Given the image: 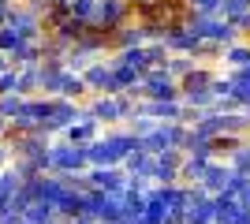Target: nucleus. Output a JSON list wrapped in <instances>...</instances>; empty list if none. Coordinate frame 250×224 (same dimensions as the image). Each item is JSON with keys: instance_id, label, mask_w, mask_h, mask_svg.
<instances>
[{"instance_id": "f257e3e1", "label": "nucleus", "mask_w": 250, "mask_h": 224, "mask_svg": "<svg viewBox=\"0 0 250 224\" xmlns=\"http://www.w3.org/2000/svg\"><path fill=\"white\" fill-rule=\"evenodd\" d=\"M138 149V139L131 131H104V139L97 135L86 153H90V168H112V164H124V157Z\"/></svg>"}, {"instance_id": "f03ea898", "label": "nucleus", "mask_w": 250, "mask_h": 224, "mask_svg": "<svg viewBox=\"0 0 250 224\" xmlns=\"http://www.w3.org/2000/svg\"><path fill=\"white\" fill-rule=\"evenodd\" d=\"M135 15V8L127 0H97L94 4V15H90V30L97 34H116L120 26H127Z\"/></svg>"}, {"instance_id": "7ed1b4c3", "label": "nucleus", "mask_w": 250, "mask_h": 224, "mask_svg": "<svg viewBox=\"0 0 250 224\" xmlns=\"http://www.w3.org/2000/svg\"><path fill=\"white\" fill-rule=\"evenodd\" d=\"M49 161H52V172H56V176H86V168H90L86 146H75V142L49 146Z\"/></svg>"}, {"instance_id": "20e7f679", "label": "nucleus", "mask_w": 250, "mask_h": 224, "mask_svg": "<svg viewBox=\"0 0 250 224\" xmlns=\"http://www.w3.org/2000/svg\"><path fill=\"white\" fill-rule=\"evenodd\" d=\"M187 131H190V127L183 123V120H172V123H161V120H157V127L149 131V135L138 142V146L149 149V153H161V149H183Z\"/></svg>"}, {"instance_id": "39448f33", "label": "nucleus", "mask_w": 250, "mask_h": 224, "mask_svg": "<svg viewBox=\"0 0 250 224\" xmlns=\"http://www.w3.org/2000/svg\"><path fill=\"white\" fill-rule=\"evenodd\" d=\"M179 79L168 75V67H149L142 75V101H179Z\"/></svg>"}, {"instance_id": "423d86ee", "label": "nucleus", "mask_w": 250, "mask_h": 224, "mask_svg": "<svg viewBox=\"0 0 250 224\" xmlns=\"http://www.w3.org/2000/svg\"><path fill=\"white\" fill-rule=\"evenodd\" d=\"M179 168H183V149H161L153 153V183H179Z\"/></svg>"}, {"instance_id": "0eeeda50", "label": "nucleus", "mask_w": 250, "mask_h": 224, "mask_svg": "<svg viewBox=\"0 0 250 224\" xmlns=\"http://www.w3.org/2000/svg\"><path fill=\"white\" fill-rule=\"evenodd\" d=\"M165 45H168V53H187V56H194V49L202 45V38L190 30L187 22H172V26L165 30Z\"/></svg>"}, {"instance_id": "6e6552de", "label": "nucleus", "mask_w": 250, "mask_h": 224, "mask_svg": "<svg viewBox=\"0 0 250 224\" xmlns=\"http://www.w3.org/2000/svg\"><path fill=\"white\" fill-rule=\"evenodd\" d=\"M86 187H94V191H120V187H127L124 164H112V168H86Z\"/></svg>"}, {"instance_id": "1a4fd4ad", "label": "nucleus", "mask_w": 250, "mask_h": 224, "mask_svg": "<svg viewBox=\"0 0 250 224\" xmlns=\"http://www.w3.org/2000/svg\"><path fill=\"white\" fill-rule=\"evenodd\" d=\"M90 94H116V82H112V60H94V64L83 71Z\"/></svg>"}, {"instance_id": "9d476101", "label": "nucleus", "mask_w": 250, "mask_h": 224, "mask_svg": "<svg viewBox=\"0 0 250 224\" xmlns=\"http://www.w3.org/2000/svg\"><path fill=\"white\" fill-rule=\"evenodd\" d=\"M146 26L142 22H127V26H120L116 34H108V53H120V49H135V45H146Z\"/></svg>"}, {"instance_id": "9b49d317", "label": "nucleus", "mask_w": 250, "mask_h": 224, "mask_svg": "<svg viewBox=\"0 0 250 224\" xmlns=\"http://www.w3.org/2000/svg\"><path fill=\"white\" fill-rule=\"evenodd\" d=\"M97 131H101V123H97V120H94V112L86 108V112H83V120H75V123H71L67 131H63V135H67V142H75V146H90V142L97 139Z\"/></svg>"}, {"instance_id": "f8f14e48", "label": "nucleus", "mask_w": 250, "mask_h": 224, "mask_svg": "<svg viewBox=\"0 0 250 224\" xmlns=\"http://www.w3.org/2000/svg\"><path fill=\"white\" fill-rule=\"evenodd\" d=\"M231 164L228 161H209V168H206V176H202V187H206L209 194H224V187H228V180H231Z\"/></svg>"}, {"instance_id": "ddd939ff", "label": "nucleus", "mask_w": 250, "mask_h": 224, "mask_svg": "<svg viewBox=\"0 0 250 224\" xmlns=\"http://www.w3.org/2000/svg\"><path fill=\"white\" fill-rule=\"evenodd\" d=\"M124 172L127 176H135V180H153V153L149 149H131L124 157Z\"/></svg>"}, {"instance_id": "4468645a", "label": "nucleus", "mask_w": 250, "mask_h": 224, "mask_svg": "<svg viewBox=\"0 0 250 224\" xmlns=\"http://www.w3.org/2000/svg\"><path fill=\"white\" fill-rule=\"evenodd\" d=\"M213 79H217V71L209 64H194L183 79H179V94H194V90H209L213 86Z\"/></svg>"}, {"instance_id": "2eb2a0df", "label": "nucleus", "mask_w": 250, "mask_h": 224, "mask_svg": "<svg viewBox=\"0 0 250 224\" xmlns=\"http://www.w3.org/2000/svg\"><path fill=\"white\" fill-rule=\"evenodd\" d=\"M63 71H67L63 60H42V94L45 97H56V94H60Z\"/></svg>"}, {"instance_id": "dca6fc26", "label": "nucleus", "mask_w": 250, "mask_h": 224, "mask_svg": "<svg viewBox=\"0 0 250 224\" xmlns=\"http://www.w3.org/2000/svg\"><path fill=\"white\" fill-rule=\"evenodd\" d=\"M209 161L213 157H202V153H183V168H179V183H202Z\"/></svg>"}, {"instance_id": "f3484780", "label": "nucleus", "mask_w": 250, "mask_h": 224, "mask_svg": "<svg viewBox=\"0 0 250 224\" xmlns=\"http://www.w3.org/2000/svg\"><path fill=\"white\" fill-rule=\"evenodd\" d=\"M116 64H124V67H135L138 75H146L149 71V60H146V45H135V49H120V53H112Z\"/></svg>"}, {"instance_id": "a211bd4d", "label": "nucleus", "mask_w": 250, "mask_h": 224, "mask_svg": "<svg viewBox=\"0 0 250 224\" xmlns=\"http://www.w3.org/2000/svg\"><path fill=\"white\" fill-rule=\"evenodd\" d=\"M90 94V86H86V79H83V71H63V82H60V94L56 97H71V101H79V97H86Z\"/></svg>"}, {"instance_id": "6ab92c4d", "label": "nucleus", "mask_w": 250, "mask_h": 224, "mask_svg": "<svg viewBox=\"0 0 250 224\" xmlns=\"http://www.w3.org/2000/svg\"><path fill=\"white\" fill-rule=\"evenodd\" d=\"M220 64L224 67H247L250 64V41H235L224 49V56H220Z\"/></svg>"}, {"instance_id": "aec40b11", "label": "nucleus", "mask_w": 250, "mask_h": 224, "mask_svg": "<svg viewBox=\"0 0 250 224\" xmlns=\"http://www.w3.org/2000/svg\"><path fill=\"white\" fill-rule=\"evenodd\" d=\"M187 108H194V112H209V108H217V97H213V86L209 90H194V94H183L179 97Z\"/></svg>"}, {"instance_id": "412c9836", "label": "nucleus", "mask_w": 250, "mask_h": 224, "mask_svg": "<svg viewBox=\"0 0 250 224\" xmlns=\"http://www.w3.org/2000/svg\"><path fill=\"white\" fill-rule=\"evenodd\" d=\"M243 142H247V139H239V135H217V139H213V157H217V161H220V157L228 161L231 153L243 146Z\"/></svg>"}, {"instance_id": "4be33fe9", "label": "nucleus", "mask_w": 250, "mask_h": 224, "mask_svg": "<svg viewBox=\"0 0 250 224\" xmlns=\"http://www.w3.org/2000/svg\"><path fill=\"white\" fill-rule=\"evenodd\" d=\"M194 64H198L194 56H187V53H172V56H168V64H165V67H168V75H172V79H183V75H187Z\"/></svg>"}, {"instance_id": "5701e85b", "label": "nucleus", "mask_w": 250, "mask_h": 224, "mask_svg": "<svg viewBox=\"0 0 250 224\" xmlns=\"http://www.w3.org/2000/svg\"><path fill=\"white\" fill-rule=\"evenodd\" d=\"M247 11H250V0H224V4H220V19L239 22Z\"/></svg>"}, {"instance_id": "b1692460", "label": "nucleus", "mask_w": 250, "mask_h": 224, "mask_svg": "<svg viewBox=\"0 0 250 224\" xmlns=\"http://www.w3.org/2000/svg\"><path fill=\"white\" fill-rule=\"evenodd\" d=\"M22 101H26V97H22V94H0V116H4V120H8V123H11V120L19 116Z\"/></svg>"}, {"instance_id": "393cba45", "label": "nucleus", "mask_w": 250, "mask_h": 224, "mask_svg": "<svg viewBox=\"0 0 250 224\" xmlns=\"http://www.w3.org/2000/svg\"><path fill=\"white\" fill-rule=\"evenodd\" d=\"M168 45L165 41H146V60H149V67H165L168 64Z\"/></svg>"}, {"instance_id": "a878e982", "label": "nucleus", "mask_w": 250, "mask_h": 224, "mask_svg": "<svg viewBox=\"0 0 250 224\" xmlns=\"http://www.w3.org/2000/svg\"><path fill=\"white\" fill-rule=\"evenodd\" d=\"M228 164H231L235 172H243V176H250V142H243V146L235 149V153H231V157H228Z\"/></svg>"}, {"instance_id": "bb28decb", "label": "nucleus", "mask_w": 250, "mask_h": 224, "mask_svg": "<svg viewBox=\"0 0 250 224\" xmlns=\"http://www.w3.org/2000/svg\"><path fill=\"white\" fill-rule=\"evenodd\" d=\"M220 56H224V49H220V45H213V41H202L198 49H194V60H198V64H209V60H220Z\"/></svg>"}, {"instance_id": "cd10ccee", "label": "nucleus", "mask_w": 250, "mask_h": 224, "mask_svg": "<svg viewBox=\"0 0 250 224\" xmlns=\"http://www.w3.org/2000/svg\"><path fill=\"white\" fill-rule=\"evenodd\" d=\"M94 4H97V0H67V11H71L75 19L90 22V15H94Z\"/></svg>"}, {"instance_id": "c85d7f7f", "label": "nucleus", "mask_w": 250, "mask_h": 224, "mask_svg": "<svg viewBox=\"0 0 250 224\" xmlns=\"http://www.w3.org/2000/svg\"><path fill=\"white\" fill-rule=\"evenodd\" d=\"M0 94H19V67L0 71Z\"/></svg>"}, {"instance_id": "c756f323", "label": "nucleus", "mask_w": 250, "mask_h": 224, "mask_svg": "<svg viewBox=\"0 0 250 224\" xmlns=\"http://www.w3.org/2000/svg\"><path fill=\"white\" fill-rule=\"evenodd\" d=\"M220 4L224 0H187V8L198 11V15H220Z\"/></svg>"}, {"instance_id": "7c9ffc66", "label": "nucleus", "mask_w": 250, "mask_h": 224, "mask_svg": "<svg viewBox=\"0 0 250 224\" xmlns=\"http://www.w3.org/2000/svg\"><path fill=\"white\" fill-rule=\"evenodd\" d=\"M8 15H11V0H0V26H8Z\"/></svg>"}, {"instance_id": "2f4dec72", "label": "nucleus", "mask_w": 250, "mask_h": 224, "mask_svg": "<svg viewBox=\"0 0 250 224\" xmlns=\"http://www.w3.org/2000/svg\"><path fill=\"white\" fill-rule=\"evenodd\" d=\"M8 161H11V146L0 142V168H8Z\"/></svg>"}, {"instance_id": "473e14b6", "label": "nucleus", "mask_w": 250, "mask_h": 224, "mask_svg": "<svg viewBox=\"0 0 250 224\" xmlns=\"http://www.w3.org/2000/svg\"><path fill=\"white\" fill-rule=\"evenodd\" d=\"M8 135H11V123H8V120H4V116H0V142L8 139Z\"/></svg>"}, {"instance_id": "72a5a7b5", "label": "nucleus", "mask_w": 250, "mask_h": 224, "mask_svg": "<svg viewBox=\"0 0 250 224\" xmlns=\"http://www.w3.org/2000/svg\"><path fill=\"white\" fill-rule=\"evenodd\" d=\"M131 8H146V4H153V0H127Z\"/></svg>"}, {"instance_id": "f704fd0d", "label": "nucleus", "mask_w": 250, "mask_h": 224, "mask_svg": "<svg viewBox=\"0 0 250 224\" xmlns=\"http://www.w3.org/2000/svg\"><path fill=\"white\" fill-rule=\"evenodd\" d=\"M247 139H250V135H247Z\"/></svg>"}]
</instances>
